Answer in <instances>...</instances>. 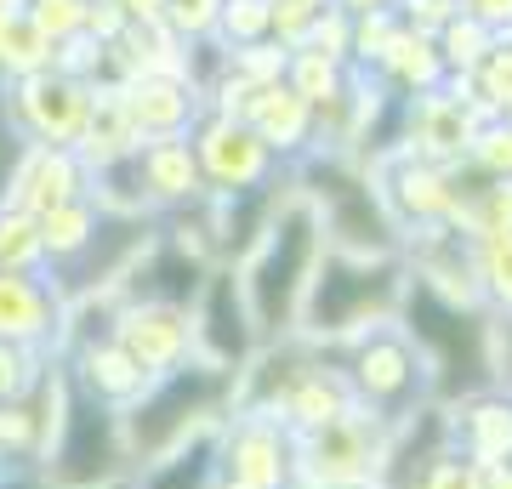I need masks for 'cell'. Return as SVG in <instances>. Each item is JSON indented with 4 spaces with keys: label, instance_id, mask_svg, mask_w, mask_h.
Masks as SVG:
<instances>
[{
    "label": "cell",
    "instance_id": "5",
    "mask_svg": "<svg viewBox=\"0 0 512 489\" xmlns=\"http://www.w3.org/2000/svg\"><path fill=\"white\" fill-rule=\"evenodd\" d=\"M222 478L239 489H291V433L279 416H262V410H239V416H222Z\"/></svg>",
    "mask_w": 512,
    "mask_h": 489
},
{
    "label": "cell",
    "instance_id": "7",
    "mask_svg": "<svg viewBox=\"0 0 512 489\" xmlns=\"http://www.w3.org/2000/svg\"><path fill=\"white\" fill-rule=\"evenodd\" d=\"M421 381H427V370H421V359L410 353L404 336H376V342H365L359 359H353V393H359V399L370 404V416H382L387 427L410 416L404 404L421 393Z\"/></svg>",
    "mask_w": 512,
    "mask_h": 489
},
{
    "label": "cell",
    "instance_id": "15",
    "mask_svg": "<svg viewBox=\"0 0 512 489\" xmlns=\"http://www.w3.org/2000/svg\"><path fill=\"white\" fill-rule=\"evenodd\" d=\"M217 489H239V484H228V478H222V484H217Z\"/></svg>",
    "mask_w": 512,
    "mask_h": 489
},
{
    "label": "cell",
    "instance_id": "14",
    "mask_svg": "<svg viewBox=\"0 0 512 489\" xmlns=\"http://www.w3.org/2000/svg\"><path fill=\"white\" fill-rule=\"evenodd\" d=\"M103 489H131V484H126V478H120V484H103Z\"/></svg>",
    "mask_w": 512,
    "mask_h": 489
},
{
    "label": "cell",
    "instance_id": "2",
    "mask_svg": "<svg viewBox=\"0 0 512 489\" xmlns=\"http://www.w3.org/2000/svg\"><path fill=\"white\" fill-rule=\"evenodd\" d=\"M126 438L120 410L74 393L57 416V433L46 444V489H103L126 478Z\"/></svg>",
    "mask_w": 512,
    "mask_h": 489
},
{
    "label": "cell",
    "instance_id": "10",
    "mask_svg": "<svg viewBox=\"0 0 512 489\" xmlns=\"http://www.w3.org/2000/svg\"><path fill=\"white\" fill-rule=\"evenodd\" d=\"M120 347L137 359V370H143V376H165V370H177V364H183V347H188L183 313L148 302V313H131V319H126Z\"/></svg>",
    "mask_w": 512,
    "mask_h": 489
},
{
    "label": "cell",
    "instance_id": "9",
    "mask_svg": "<svg viewBox=\"0 0 512 489\" xmlns=\"http://www.w3.org/2000/svg\"><path fill=\"white\" fill-rule=\"evenodd\" d=\"M222 421L200 427L194 438H183L171 455H160L154 467H143L137 489H217L222 484V455H217Z\"/></svg>",
    "mask_w": 512,
    "mask_h": 489
},
{
    "label": "cell",
    "instance_id": "6",
    "mask_svg": "<svg viewBox=\"0 0 512 489\" xmlns=\"http://www.w3.org/2000/svg\"><path fill=\"white\" fill-rule=\"evenodd\" d=\"M382 290H387V273L370 268V262H353V256L313 262V279H308V290H302V302H308V330L336 336V330H348V325H365Z\"/></svg>",
    "mask_w": 512,
    "mask_h": 489
},
{
    "label": "cell",
    "instance_id": "12",
    "mask_svg": "<svg viewBox=\"0 0 512 489\" xmlns=\"http://www.w3.org/2000/svg\"><path fill=\"white\" fill-rule=\"evenodd\" d=\"M40 330H46V302H40V290L0 273V342H12V347L35 342Z\"/></svg>",
    "mask_w": 512,
    "mask_h": 489
},
{
    "label": "cell",
    "instance_id": "13",
    "mask_svg": "<svg viewBox=\"0 0 512 489\" xmlns=\"http://www.w3.org/2000/svg\"><path fill=\"white\" fill-rule=\"evenodd\" d=\"M421 489H484V467L456 450H444L433 467L421 472Z\"/></svg>",
    "mask_w": 512,
    "mask_h": 489
},
{
    "label": "cell",
    "instance_id": "4",
    "mask_svg": "<svg viewBox=\"0 0 512 489\" xmlns=\"http://www.w3.org/2000/svg\"><path fill=\"white\" fill-rule=\"evenodd\" d=\"M387 455V421L370 410H348L319 433H302V478L308 489H336V484H365L382 472Z\"/></svg>",
    "mask_w": 512,
    "mask_h": 489
},
{
    "label": "cell",
    "instance_id": "8",
    "mask_svg": "<svg viewBox=\"0 0 512 489\" xmlns=\"http://www.w3.org/2000/svg\"><path fill=\"white\" fill-rule=\"evenodd\" d=\"M450 450L478 461L484 472L512 461V399H501L490 387L473 393V399H461L450 410Z\"/></svg>",
    "mask_w": 512,
    "mask_h": 489
},
{
    "label": "cell",
    "instance_id": "1",
    "mask_svg": "<svg viewBox=\"0 0 512 489\" xmlns=\"http://www.w3.org/2000/svg\"><path fill=\"white\" fill-rule=\"evenodd\" d=\"M222 393L228 376H217L211 364H177L154 376L137 399L120 410V438H126V461L137 472L154 467L160 455H171L183 438H194L200 427L222 421Z\"/></svg>",
    "mask_w": 512,
    "mask_h": 489
},
{
    "label": "cell",
    "instance_id": "11",
    "mask_svg": "<svg viewBox=\"0 0 512 489\" xmlns=\"http://www.w3.org/2000/svg\"><path fill=\"white\" fill-rule=\"evenodd\" d=\"M148 387V376L137 370L120 342H103V347H86V376H80V393L97 404H109V410H126L137 393Z\"/></svg>",
    "mask_w": 512,
    "mask_h": 489
},
{
    "label": "cell",
    "instance_id": "3",
    "mask_svg": "<svg viewBox=\"0 0 512 489\" xmlns=\"http://www.w3.org/2000/svg\"><path fill=\"white\" fill-rule=\"evenodd\" d=\"M268 251L256 256L251 279H245V296H251V325L256 330H285L302 308V290L313 279V262H319V222L313 211H291L268 228Z\"/></svg>",
    "mask_w": 512,
    "mask_h": 489
}]
</instances>
